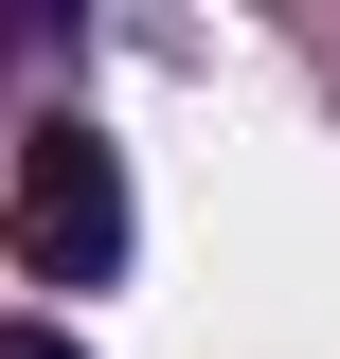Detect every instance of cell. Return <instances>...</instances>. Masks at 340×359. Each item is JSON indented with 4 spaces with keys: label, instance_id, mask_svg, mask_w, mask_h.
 Here are the masks:
<instances>
[{
    "label": "cell",
    "instance_id": "obj_2",
    "mask_svg": "<svg viewBox=\"0 0 340 359\" xmlns=\"http://www.w3.org/2000/svg\"><path fill=\"white\" fill-rule=\"evenodd\" d=\"M0 359H90V341H72V323H0Z\"/></svg>",
    "mask_w": 340,
    "mask_h": 359
},
{
    "label": "cell",
    "instance_id": "obj_1",
    "mask_svg": "<svg viewBox=\"0 0 340 359\" xmlns=\"http://www.w3.org/2000/svg\"><path fill=\"white\" fill-rule=\"evenodd\" d=\"M18 269L36 287H108L126 269V162H108V126H36L18 144Z\"/></svg>",
    "mask_w": 340,
    "mask_h": 359
}]
</instances>
